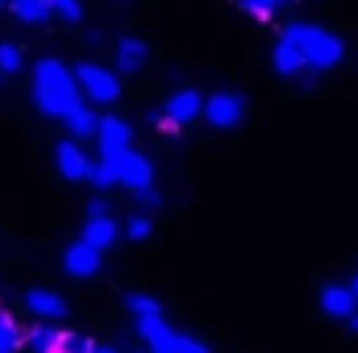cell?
Returning a JSON list of instances; mask_svg holds the SVG:
<instances>
[{"mask_svg": "<svg viewBox=\"0 0 358 353\" xmlns=\"http://www.w3.org/2000/svg\"><path fill=\"white\" fill-rule=\"evenodd\" d=\"M29 96H34V108H38L42 117H50V121H67V117L84 104L71 67L59 63V59H38V63L29 67Z\"/></svg>", "mask_w": 358, "mask_h": 353, "instance_id": "cell-1", "label": "cell"}, {"mask_svg": "<svg viewBox=\"0 0 358 353\" xmlns=\"http://www.w3.org/2000/svg\"><path fill=\"white\" fill-rule=\"evenodd\" d=\"M283 4H292V0H238V8H242V13H250V17H259V21L275 17Z\"/></svg>", "mask_w": 358, "mask_h": 353, "instance_id": "cell-22", "label": "cell"}, {"mask_svg": "<svg viewBox=\"0 0 358 353\" xmlns=\"http://www.w3.org/2000/svg\"><path fill=\"white\" fill-rule=\"evenodd\" d=\"M0 13H8V0H0Z\"/></svg>", "mask_w": 358, "mask_h": 353, "instance_id": "cell-32", "label": "cell"}, {"mask_svg": "<svg viewBox=\"0 0 358 353\" xmlns=\"http://www.w3.org/2000/svg\"><path fill=\"white\" fill-rule=\"evenodd\" d=\"M321 312L329 320H350L358 312V299L350 295V287H325L321 291Z\"/></svg>", "mask_w": 358, "mask_h": 353, "instance_id": "cell-14", "label": "cell"}, {"mask_svg": "<svg viewBox=\"0 0 358 353\" xmlns=\"http://www.w3.org/2000/svg\"><path fill=\"white\" fill-rule=\"evenodd\" d=\"M88 216H113V212H108V200H104V195H92V200H88Z\"/></svg>", "mask_w": 358, "mask_h": 353, "instance_id": "cell-27", "label": "cell"}, {"mask_svg": "<svg viewBox=\"0 0 358 353\" xmlns=\"http://www.w3.org/2000/svg\"><path fill=\"white\" fill-rule=\"evenodd\" d=\"M117 237H121L117 216H88V220H84V241H88V246H96L100 254H104Z\"/></svg>", "mask_w": 358, "mask_h": 353, "instance_id": "cell-16", "label": "cell"}, {"mask_svg": "<svg viewBox=\"0 0 358 353\" xmlns=\"http://www.w3.org/2000/svg\"><path fill=\"white\" fill-rule=\"evenodd\" d=\"M88 183L96 191H108V187H121V154H96L92 158Z\"/></svg>", "mask_w": 358, "mask_h": 353, "instance_id": "cell-15", "label": "cell"}, {"mask_svg": "<svg viewBox=\"0 0 358 353\" xmlns=\"http://www.w3.org/2000/svg\"><path fill=\"white\" fill-rule=\"evenodd\" d=\"M279 38H287V42L300 50V59H304L308 71H334V67H342V59H346V42H342L338 33L313 25V21H292V25H283Z\"/></svg>", "mask_w": 358, "mask_h": 353, "instance_id": "cell-2", "label": "cell"}, {"mask_svg": "<svg viewBox=\"0 0 358 353\" xmlns=\"http://www.w3.org/2000/svg\"><path fill=\"white\" fill-rule=\"evenodd\" d=\"M125 308H129V316H134V329H138L146 353H179L183 350V333H176V329L163 320V308H159L155 295L129 291V295H125Z\"/></svg>", "mask_w": 358, "mask_h": 353, "instance_id": "cell-3", "label": "cell"}, {"mask_svg": "<svg viewBox=\"0 0 358 353\" xmlns=\"http://www.w3.org/2000/svg\"><path fill=\"white\" fill-rule=\"evenodd\" d=\"M21 337H25V329L13 320V312L0 308V353H17L21 350Z\"/></svg>", "mask_w": 358, "mask_h": 353, "instance_id": "cell-20", "label": "cell"}, {"mask_svg": "<svg viewBox=\"0 0 358 353\" xmlns=\"http://www.w3.org/2000/svg\"><path fill=\"white\" fill-rule=\"evenodd\" d=\"M271 67H275V75H283V80H304V59H300V50L287 42V38H275V46H271Z\"/></svg>", "mask_w": 358, "mask_h": 353, "instance_id": "cell-13", "label": "cell"}, {"mask_svg": "<svg viewBox=\"0 0 358 353\" xmlns=\"http://www.w3.org/2000/svg\"><path fill=\"white\" fill-rule=\"evenodd\" d=\"M96 125H100V112H96L92 104H80V108L63 121V129H67L71 142H88V137H96Z\"/></svg>", "mask_w": 358, "mask_h": 353, "instance_id": "cell-18", "label": "cell"}, {"mask_svg": "<svg viewBox=\"0 0 358 353\" xmlns=\"http://www.w3.org/2000/svg\"><path fill=\"white\" fill-rule=\"evenodd\" d=\"M71 75H76V88L84 96V104H117L121 100V80H117V71H108L104 63H76L71 67Z\"/></svg>", "mask_w": 358, "mask_h": 353, "instance_id": "cell-4", "label": "cell"}, {"mask_svg": "<svg viewBox=\"0 0 358 353\" xmlns=\"http://www.w3.org/2000/svg\"><path fill=\"white\" fill-rule=\"evenodd\" d=\"M55 167H59V175L67 179V183H88L92 158H88V150H84L80 142L63 137V142L55 146Z\"/></svg>", "mask_w": 358, "mask_h": 353, "instance_id": "cell-8", "label": "cell"}, {"mask_svg": "<svg viewBox=\"0 0 358 353\" xmlns=\"http://www.w3.org/2000/svg\"><path fill=\"white\" fill-rule=\"evenodd\" d=\"M96 353H121V350H113V345H96Z\"/></svg>", "mask_w": 358, "mask_h": 353, "instance_id": "cell-30", "label": "cell"}, {"mask_svg": "<svg viewBox=\"0 0 358 353\" xmlns=\"http://www.w3.org/2000/svg\"><path fill=\"white\" fill-rule=\"evenodd\" d=\"M204 112V96L196 88H179L163 100V112H159V129L163 133H179L183 125H192L196 117Z\"/></svg>", "mask_w": 358, "mask_h": 353, "instance_id": "cell-5", "label": "cell"}, {"mask_svg": "<svg viewBox=\"0 0 358 353\" xmlns=\"http://www.w3.org/2000/svg\"><path fill=\"white\" fill-rule=\"evenodd\" d=\"M117 4H129V0H117Z\"/></svg>", "mask_w": 358, "mask_h": 353, "instance_id": "cell-33", "label": "cell"}, {"mask_svg": "<svg viewBox=\"0 0 358 353\" xmlns=\"http://www.w3.org/2000/svg\"><path fill=\"white\" fill-rule=\"evenodd\" d=\"M134 200H138V204H142V208H159V204H163V195H159V191H155V187H146V191H138V195H134Z\"/></svg>", "mask_w": 358, "mask_h": 353, "instance_id": "cell-26", "label": "cell"}, {"mask_svg": "<svg viewBox=\"0 0 358 353\" xmlns=\"http://www.w3.org/2000/svg\"><path fill=\"white\" fill-rule=\"evenodd\" d=\"M100 266H104V254H100L96 246H88L84 237L63 250V270H67L71 278H92V274H100Z\"/></svg>", "mask_w": 358, "mask_h": 353, "instance_id": "cell-9", "label": "cell"}, {"mask_svg": "<svg viewBox=\"0 0 358 353\" xmlns=\"http://www.w3.org/2000/svg\"><path fill=\"white\" fill-rule=\"evenodd\" d=\"M50 4V13L59 17V21H67V25H80L84 21V4L80 0H46Z\"/></svg>", "mask_w": 358, "mask_h": 353, "instance_id": "cell-23", "label": "cell"}, {"mask_svg": "<svg viewBox=\"0 0 358 353\" xmlns=\"http://www.w3.org/2000/svg\"><path fill=\"white\" fill-rule=\"evenodd\" d=\"M350 295H355V299H358V274H355V283H350Z\"/></svg>", "mask_w": 358, "mask_h": 353, "instance_id": "cell-31", "label": "cell"}, {"mask_svg": "<svg viewBox=\"0 0 358 353\" xmlns=\"http://www.w3.org/2000/svg\"><path fill=\"white\" fill-rule=\"evenodd\" d=\"M59 337H63V329H55V324H29L25 329V337H21V350L29 353H55L59 350Z\"/></svg>", "mask_w": 358, "mask_h": 353, "instance_id": "cell-17", "label": "cell"}, {"mask_svg": "<svg viewBox=\"0 0 358 353\" xmlns=\"http://www.w3.org/2000/svg\"><path fill=\"white\" fill-rule=\"evenodd\" d=\"M59 353H96V341L84 333H63L59 337Z\"/></svg>", "mask_w": 358, "mask_h": 353, "instance_id": "cell-25", "label": "cell"}, {"mask_svg": "<svg viewBox=\"0 0 358 353\" xmlns=\"http://www.w3.org/2000/svg\"><path fill=\"white\" fill-rule=\"evenodd\" d=\"M25 67V50L17 42H0V75H21Z\"/></svg>", "mask_w": 358, "mask_h": 353, "instance_id": "cell-21", "label": "cell"}, {"mask_svg": "<svg viewBox=\"0 0 358 353\" xmlns=\"http://www.w3.org/2000/svg\"><path fill=\"white\" fill-rule=\"evenodd\" d=\"M121 187H125L129 195L155 187V163H150L146 154H138V150H125V154H121Z\"/></svg>", "mask_w": 358, "mask_h": 353, "instance_id": "cell-10", "label": "cell"}, {"mask_svg": "<svg viewBox=\"0 0 358 353\" xmlns=\"http://www.w3.org/2000/svg\"><path fill=\"white\" fill-rule=\"evenodd\" d=\"M179 353H208V345L204 341H196V337H183V350Z\"/></svg>", "mask_w": 358, "mask_h": 353, "instance_id": "cell-28", "label": "cell"}, {"mask_svg": "<svg viewBox=\"0 0 358 353\" xmlns=\"http://www.w3.org/2000/svg\"><path fill=\"white\" fill-rule=\"evenodd\" d=\"M8 13H13L21 25H46V21L55 17L46 0H8Z\"/></svg>", "mask_w": 358, "mask_h": 353, "instance_id": "cell-19", "label": "cell"}, {"mask_svg": "<svg viewBox=\"0 0 358 353\" xmlns=\"http://www.w3.org/2000/svg\"><path fill=\"white\" fill-rule=\"evenodd\" d=\"M25 308H29L42 324H55V320L67 316V299H63L59 291H50V287H29V291H25Z\"/></svg>", "mask_w": 358, "mask_h": 353, "instance_id": "cell-11", "label": "cell"}, {"mask_svg": "<svg viewBox=\"0 0 358 353\" xmlns=\"http://www.w3.org/2000/svg\"><path fill=\"white\" fill-rule=\"evenodd\" d=\"M213 129H238L246 117V100L238 91H213L204 96V112H200Z\"/></svg>", "mask_w": 358, "mask_h": 353, "instance_id": "cell-6", "label": "cell"}, {"mask_svg": "<svg viewBox=\"0 0 358 353\" xmlns=\"http://www.w3.org/2000/svg\"><path fill=\"white\" fill-rule=\"evenodd\" d=\"M125 150H134V125L125 117H100L96 154H125Z\"/></svg>", "mask_w": 358, "mask_h": 353, "instance_id": "cell-7", "label": "cell"}, {"mask_svg": "<svg viewBox=\"0 0 358 353\" xmlns=\"http://www.w3.org/2000/svg\"><path fill=\"white\" fill-rule=\"evenodd\" d=\"M146 59H150V46H146L142 38H134V33L117 38V46H113V63H117V71L134 75V71H142V67H146Z\"/></svg>", "mask_w": 358, "mask_h": 353, "instance_id": "cell-12", "label": "cell"}, {"mask_svg": "<svg viewBox=\"0 0 358 353\" xmlns=\"http://www.w3.org/2000/svg\"><path fill=\"white\" fill-rule=\"evenodd\" d=\"M346 329H350V333H358V312L350 316V320H346Z\"/></svg>", "mask_w": 358, "mask_h": 353, "instance_id": "cell-29", "label": "cell"}, {"mask_svg": "<svg viewBox=\"0 0 358 353\" xmlns=\"http://www.w3.org/2000/svg\"><path fill=\"white\" fill-rule=\"evenodd\" d=\"M121 233H125L129 241H146V237L155 233V225H150V216H146V212H138V216H129V220L121 225Z\"/></svg>", "mask_w": 358, "mask_h": 353, "instance_id": "cell-24", "label": "cell"}]
</instances>
